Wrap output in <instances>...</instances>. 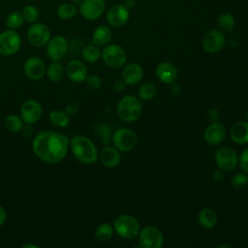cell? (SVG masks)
I'll return each instance as SVG.
<instances>
[{
  "label": "cell",
  "mask_w": 248,
  "mask_h": 248,
  "mask_svg": "<svg viewBox=\"0 0 248 248\" xmlns=\"http://www.w3.org/2000/svg\"><path fill=\"white\" fill-rule=\"evenodd\" d=\"M46 73L49 80H51L52 82H58L63 78L64 69L60 63H58L57 61H53L51 64H49Z\"/></svg>",
  "instance_id": "4dcf8cb0"
},
{
  "label": "cell",
  "mask_w": 248,
  "mask_h": 248,
  "mask_svg": "<svg viewBox=\"0 0 248 248\" xmlns=\"http://www.w3.org/2000/svg\"><path fill=\"white\" fill-rule=\"evenodd\" d=\"M156 77L163 83L170 84L175 81L177 78V69L170 62H162L160 63L155 70Z\"/></svg>",
  "instance_id": "d6986e66"
},
{
  "label": "cell",
  "mask_w": 248,
  "mask_h": 248,
  "mask_svg": "<svg viewBox=\"0 0 248 248\" xmlns=\"http://www.w3.org/2000/svg\"><path fill=\"white\" fill-rule=\"evenodd\" d=\"M226 137V128L223 123L218 121H213L209 124L203 133L204 140L210 145L220 144Z\"/></svg>",
  "instance_id": "e0dca14e"
},
{
  "label": "cell",
  "mask_w": 248,
  "mask_h": 248,
  "mask_svg": "<svg viewBox=\"0 0 248 248\" xmlns=\"http://www.w3.org/2000/svg\"><path fill=\"white\" fill-rule=\"evenodd\" d=\"M112 38V32L107 25L98 26L92 34V43L97 46H106Z\"/></svg>",
  "instance_id": "603a6c76"
},
{
  "label": "cell",
  "mask_w": 248,
  "mask_h": 248,
  "mask_svg": "<svg viewBox=\"0 0 248 248\" xmlns=\"http://www.w3.org/2000/svg\"><path fill=\"white\" fill-rule=\"evenodd\" d=\"M85 81H86L87 86L91 89H98L102 85V80H101L100 77H98L96 75L87 76V78H85Z\"/></svg>",
  "instance_id": "8d00e7d4"
},
{
  "label": "cell",
  "mask_w": 248,
  "mask_h": 248,
  "mask_svg": "<svg viewBox=\"0 0 248 248\" xmlns=\"http://www.w3.org/2000/svg\"><path fill=\"white\" fill-rule=\"evenodd\" d=\"M22 16L25 21L29 22V23H34L37 22L39 16H40V13L39 10L36 6L34 5H26L23 9H22Z\"/></svg>",
  "instance_id": "e575fe53"
},
{
  "label": "cell",
  "mask_w": 248,
  "mask_h": 248,
  "mask_svg": "<svg viewBox=\"0 0 248 248\" xmlns=\"http://www.w3.org/2000/svg\"><path fill=\"white\" fill-rule=\"evenodd\" d=\"M66 74L73 82H81L87 78V68L80 60L74 59L67 64Z\"/></svg>",
  "instance_id": "ac0fdd59"
},
{
  "label": "cell",
  "mask_w": 248,
  "mask_h": 248,
  "mask_svg": "<svg viewBox=\"0 0 248 248\" xmlns=\"http://www.w3.org/2000/svg\"><path fill=\"white\" fill-rule=\"evenodd\" d=\"M4 126L11 133H17L23 128V120L16 114H10L5 117Z\"/></svg>",
  "instance_id": "f546056e"
},
{
  "label": "cell",
  "mask_w": 248,
  "mask_h": 248,
  "mask_svg": "<svg viewBox=\"0 0 248 248\" xmlns=\"http://www.w3.org/2000/svg\"><path fill=\"white\" fill-rule=\"evenodd\" d=\"M225 35L220 30H210L204 34L202 40V48L208 53H217L225 46Z\"/></svg>",
  "instance_id": "7c38bea8"
},
{
  "label": "cell",
  "mask_w": 248,
  "mask_h": 248,
  "mask_svg": "<svg viewBox=\"0 0 248 248\" xmlns=\"http://www.w3.org/2000/svg\"><path fill=\"white\" fill-rule=\"evenodd\" d=\"M70 149L75 158L83 165L94 164L99 155L95 143L82 135H77L70 140Z\"/></svg>",
  "instance_id": "7a4b0ae2"
},
{
  "label": "cell",
  "mask_w": 248,
  "mask_h": 248,
  "mask_svg": "<svg viewBox=\"0 0 248 248\" xmlns=\"http://www.w3.org/2000/svg\"><path fill=\"white\" fill-rule=\"evenodd\" d=\"M113 230L117 235L124 239H134L139 235L140 231V223L130 214H123L118 216L113 222Z\"/></svg>",
  "instance_id": "277c9868"
},
{
  "label": "cell",
  "mask_w": 248,
  "mask_h": 248,
  "mask_svg": "<svg viewBox=\"0 0 248 248\" xmlns=\"http://www.w3.org/2000/svg\"><path fill=\"white\" fill-rule=\"evenodd\" d=\"M50 39L49 28L42 22H34L27 30L28 42L36 47L44 46Z\"/></svg>",
  "instance_id": "30bf717a"
},
{
  "label": "cell",
  "mask_w": 248,
  "mask_h": 248,
  "mask_svg": "<svg viewBox=\"0 0 248 248\" xmlns=\"http://www.w3.org/2000/svg\"><path fill=\"white\" fill-rule=\"evenodd\" d=\"M171 85H170V91H171V93L172 94H175V95H177L178 93H179V91H180V87L178 86V84H175V83H170Z\"/></svg>",
  "instance_id": "ee69618b"
},
{
  "label": "cell",
  "mask_w": 248,
  "mask_h": 248,
  "mask_svg": "<svg viewBox=\"0 0 248 248\" xmlns=\"http://www.w3.org/2000/svg\"><path fill=\"white\" fill-rule=\"evenodd\" d=\"M106 17L110 26L118 28L127 23L130 17V12L124 4H114L108 10Z\"/></svg>",
  "instance_id": "9a60e30c"
},
{
  "label": "cell",
  "mask_w": 248,
  "mask_h": 248,
  "mask_svg": "<svg viewBox=\"0 0 248 248\" xmlns=\"http://www.w3.org/2000/svg\"><path fill=\"white\" fill-rule=\"evenodd\" d=\"M238 164L241 170H243V172L245 173H248V147L241 151L238 159Z\"/></svg>",
  "instance_id": "74e56055"
},
{
  "label": "cell",
  "mask_w": 248,
  "mask_h": 248,
  "mask_svg": "<svg viewBox=\"0 0 248 248\" xmlns=\"http://www.w3.org/2000/svg\"><path fill=\"white\" fill-rule=\"evenodd\" d=\"M126 83L123 80H116L113 84V90L115 92H122L126 88Z\"/></svg>",
  "instance_id": "f35d334b"
},
{
  "label": "cell",
  "mask_w": 248,
  "mask_h": 248,
  "mask_svg": "<svg viewBox=\"0 0 248 248\" xmlns=\"http://www.w3.org/2000/svg\"><path fill=\"white\" fill-rule=\"evenodd\" d=\"M121 77L127 85L138 84L142 79L143 69L138 63H130L122 71Z\"/></svg>",
  "instance_id": "ffe728a7"
},
{
  "label": "cell",
  "mask_w": 248,
  "mask_h": 248,
  "mask_svg": "<svg viewBox=\"0 0 248 248\" xmlns=\"http://www.w3.org/2000/svg\"><path fill=\"white\" fill-rule=\"evenodd\" d=\"M213 178L216 180V181H220V180H223L224 178V170H217L213 172Z\"/></svg>",
  "instance_id": "60d3db41"
},
{
  "label": "cell",
  "mask_w": 248,
  "mask_h": 248,
  "mask_svg": "<svg viewBox=\"0 0 248 248\" xmlns=\"http://www.w3.org/2000/svg\"><path fill=\"white\" fill-rule=\"evenodd\" d=\"M101 58L109 68L119 69L126 63L127 53L121 46L116 44H108L104 47Z\"/></svg>",
  "instance_id": "5b68a950"
},
{
  "label": "cell",
  "mask_w": 248,
  "mask_h": 248,
  "mask_svg": "<svg viewBox=\"0 0 248 248\" xmlns=\"http://www.w3.org/2000/svg\"><path fill=\"white\" fill-rule=\"evenodd\" d=\"M215 161L220 170L224 171H232L238 164V157L232 148L222 146L215 152Z\"/></svg>",
  "instance_id": "9c48e42d"
},
{
  "label": "cell",
  "mask_w": 248,
  "mask_h": 248,
  "mask_svg": "<svg viewBox=\"0 0 248 248\" xmlns=\"http://www.w3.org/2000/svg\"><path fill=\"white\" fill-rule=\"evenodd\" d=\"M80 15L87 20H96L106 11L105 0H82L79 5Z\"/></svg>",
  "instance_id": "8fae6325"
},
{
  "label": "cell",
  "mask_w": 248,
  "mask_h": 248,
  "mask_svg": "<svg viewBox=\"0 0 248 248\" xmlns=\"http://www.w3.org/2000/svg\"><path fill=\"white\" fill-rule=\"evenodd\" d=\"M20 46L21 38L16 30L7 29L0 33V55H13L18 51Z\"/></svg>",
  "instance_id": "ba28073f"
},
{
  "label": "cell",
  "mask_w": 248,
  "mask_h": 248,
  "mask_svg": "<svg viewBox=\"0 0 248 248\" xmlns=\"http://www.w3.org/2000/svg\"><path fill=\"white\" fill-rule=\"evenodd\" d=\"M246 121L248 122V111L246 112Z\"/></svg>",
  "instance_id": "7dc6e473"
},
{
  "label": "cell",
  "mask_w": 248,
  "mask_h": 248,
  "mask_svg": "<svg viewBox=\"0 0 248 248\" xmlns=\"http://www.w3.org/2000/svg\"><path fill=\"white\" fill-rule=\"evenodd\" d=\"M81 2H82V0H73V1H72V3L75 4L76 6H79Z\"/></svg>",
  "instance_id": "f6af8a7d"
},
{
  "label": "cell",
  "mask_w": 248,
  "mask_h": 248,
  "mask_svg": "<svg viewBox=\"0 0 248 248\" xmlns=\"http://www.w3.org/2000/svg\"><path fill=\"white\" fill-rule=\"evenodd\" d=\"M208 115H209V118H210L211 120L216 121V120L219 118V111H218L217 109H215V108H211V109L209 110Z\"/></svg>",
  "instance_id": "b9f144b4"
},
{
  "label": "cell",
  "mask_w": 248,
  "mask_h": 248,
  "mask_svg": "<svg viewBox=\"0 0 248 248\" xmlns=\"http://www.w3.org/2000/svg\"><path fill=\"white\" fill-rule=\"evenodd\" d=\"M95 134L101 139L102 142L108 144L111 141V129L106 123H98L95 128Z\"/></svg>",
  "instance_id": "836d02e7"
},
{
  "label": "cell",
  "mask_w": 248,
  "mask_h": 248,
  "mask_svg": "<svg viewBox=\"0 0 248 248\" xmlns=\"http://www.w3.org/2000/svg\"><path fill=\"white\" fill-rule=\"evenodd\" d=\"M113 232H114L113 227L109 223L105 222V223L100 224L96 228L94 235H95V238L98 241H100V242H107V241H108L112 237Z\"/></svg>",
  "instance_id": "4316f807"
},
{
  "label": "cell",
  "mask_w": 248,
  "mask_h": 248,
  "mask_svg": "<svg viewBox=\"0 0 248 248\" xmlns=\"http://www.w3.org/2000/svg\"><path fill=\"white\" fill-rule=\"evenodd\" d=\"M69 48V43L63 36L56 35L49 39L46 44V54L52 61H58L62 59L67 53Z\"/></svg>",
  "instance_id": "4fadbf2b"
},
{
  "label": "cell",
  "mask_w": 248,
  "mask_h": 248,
  "mask_svg": "<svg viewBox=\"0 0 248 248\" xmlns=\"http://www.w3.org/2000/svg\"><path fill=\"white\" fill-rule=\"evenodd\" d=\"M23 247L24 248H26V247H35V248H37L38 246L37 245H33V244H26V245H23Z\"/></svg>",
  "instance_id": "bcb514c9"
},
{
  "label": "cell",
  "mask_w": 248,
  "mask_h": 248,
  "mask_svg": "<svg viewBox=\"0 0 248 248\" xmlns=\"http://www.w3.org/2000/svg\"><path fill=\"white\" fill-rule=\"evenodd\" d=\"M247 184H248V175L245 172L234 174L231 180V185L235 190H241L245 188Z\"/></svg>",
  "instance_id": "d590c367"
},
{
  "label": "cell",
  "mask_w": 248,
  "mask_h": 248,
  "mask_svg": "<svg viewBox=\"0 0 248 248\" xmlns=\"http://www.w3.org/2000/svg\"><path fill=\"white\" fill-rule=\"evenodd\" d=\"M124 5H125V7L127 8V9H133V8H135L136 7V5H137V1L136 0H125L124 1Z\"/></svg>",
  "instance_id": "7bdbcfd3"
},
{
  "label": "cell",
  "mask_w": 248,
  "mask_h": 248,
  "mask_svg": "<svg viewBox=\"0 0 248 248\" xmlns=\"http://www.w3.org/2000/svg\"><path fill=\"white\" fill-rule=\"evenodd\" d=\"M139 243L141 248H161L164 245L162 232L154 226H146L139 232Z\"/></svg>",
  "instance_id": "52a82bcc"
},
{
  "label": "cell",
  "mask_w": 248,
  "mask_h": 248,
  "mask_svg": "<svg viewBox=\"0 0 248 248\" xmlns=\"http://www.w3.org/2000/svg\"><path fill=\"white\" fill-rule=\"evenodd\" d=\"M24 22V18L21 12L13 11L11 12L6 18V25L9 29L16 30L22 26Z\"/></svg>",
  "instance_id": "1f68e13d"
},
{
  "label": "cell",
  "mask_w": 248,
  "mask_h": 248,
  "mask_svg": "<svg viewBox=\"0 0 248 248\" xmlns=\"http://www.w3.org/2000/svg\"><path fill=\"white\" fill-rule=\"evenodd\" d=\"M48 118L52 125L59 127V128L66 127L70 121L69 114L67 112L59 110V109L51 110L48 114Z\"/></svg>",
  "instance_id": "83f0119b"
},
{
  "label": "cell",
  "mask_w": 248,
  "mask_h": 248,
  "mask_svg": "<svg viewBox=\"0 0 248 248\" xmlns=\"http://www.w3.org/2000/svg\"><path fill=\"white\" fill-rule=\"evenodd\" d=\"M46 65L38 57H29L23 65L25 76L31 80H40L46 74Z\"/></svg>",
  "instance_id": "2e32d148"
},
{
  "label": "cell",
  "mask_w": 248,
  "mask_h": 248,
  "mask_svg": "<svg viewBox=\"0 0 248 248\" xmlns=\"http://www.w3.org/2000/svg\"><path fill=\"white\" fill-rule=\"evenodd\" d=\"M70 146L68 136L55 131H41L33 140L35 155L46 164H58L67 155Z\"/></svg>",
  "instance_id": "6da1fadb"
},
{
  "label": "cell",
  "mask_w": 248,
  "mask_h": 248,
  "mask_svg": "<svg viewBox=\"0 0 248 248\" xmlns=\"http://www.w3.org/2000/svg\"><path fill=\"white\" fill-rule=\"evenodd\" d=\"M99 157H100V161L101 163L107 167V168H115L119 165L120 163V160H121V157H120V153H119V150L117 148H115L114 146H109V145H107L105 146L100 154H99Z\"/></svg>",
  "instance_id": "44dd1931"
},
{
  "label": "cell",
  "mask_w": 248,
  "mask_h": 248,
  "mask_svg": "<svg viewBox=\"0 0 248 248\" xmlns=\"http://www.w3.org/2000/svg\"><path fill=\"white\" fill-rule=\"evenodd\" d=\"M81 56L84 61L88 63H95L97 62L101 56L102 52L96 45H88L85 46L81 50Z\"/></svg>",
  "instance_id": "f1b7e54d"
},
{
  "label": "cell",
  "mask_w": 248,
  "mask_h": 248,
  "mask_svg": "<svg viewBox=\"0 0 248 248\" xmlns=\"http://www.w3.org/2000/svg\"><path fill=\"white\" fill-rule=\"evenodd\" d=\"M113 146L121 152H128L133 150L138 143V137L136 133L128 128L117 129L111 139Z\"/></svg>",
  "instance_id": "8992f818"
},
{
  "label": "cell",
  "mask_w": 248,
  "mask_h": 248,
  "mask_svg": "<svg viewBox=\"0 0 248 248\" xmlns=\"http://www.w3.org/2000/svg\"><path fill=\"white\" fill-rule=\"evenodd\" d=\"M157 94V87L152 82H145L139 89V97L142 101L153 99Z\"/></svg>",
  "instance_id": "d6a6232c"
},
{
  "label": "cell",
  "mask_w": 248,
  "mask_h": 248,
  "mask_svg": "<svg viewBox=\"0 0 248 248\" xmlns=\"http://www.w3.org/2000/svg\"><path fill=\"white\" fill-rule=\"evenodd\" d=\"M217 25L220 31L223 33H231L235 25V19L231 13H223L219 16Z\"/></svg>",
  "instance_id": "d4e9b609"
},
{
  "label": "cell",
  "mask_w": 248,
  "mask_h": 248,
  "mask_svg": "<svg viewBox=\"0 0 248 248\" xmlns=\"http://www.w3.org/2000/svg\"><path fill=\"white\" fill-rule=\"evenodd\" d=\"M56 14L59 18L63 20H70L78 14V8L73 3H62L57 7Z\"/></svg>",
  "instance_id": "484cf974"
},
{
  "label": "cell",
  "mask_w": 248,
  "mask_h": 248,
  "mask_svg": "<svg viewBox=\"0 0 248 248\" xmlns=\"http://www.w3.org/2000/svg\"><path fill=\"white\" fill-rule=\"evenodd\" d=\"M232 140L237 144L248 143V122L238 121L234 123L230 130Z\"/></svg>",
  "instance_id": "7402d4cb"
},
{
  "label": "cell",
  "mask_w": 248,
  "mask_h": 248,
  "mask_svg": "<svg viewBox=\"0 0 248 248\" xmlns=\"http://www.w3.org/2000/svg\"><path fill=\"white\" fill-rule=\"evenodd\" d=\"M198 222L204 229H212L217 223V214L211 207H203L198 214Z\"/></svg>",
  "instance_id": "cb8c5ba5"
},
{
  "label": "cell",
  "mask_w": 248,
  "mask_h": 248,
  "mask_svg": "<svg viewBox=\"0 0 248 248\" xmlns=\"http://www.w3.org/2000/svg\"><path fill=\"white\" fill-rule=\"evenodd\" d=\"M6 219H7L6 210L2 205H0V227L4 225V223L6 222Z\"/></svg>",
  "instance_id": "ab89813d"
},
{
  "label": "cell",
  "mask_w": 248,
  "mask_h": 248,
  "mask_svg": "<svg viewBox=\"0 0 248 248\" xmlns=\"http://www.w3.org/2000/svg\"><path fill=\"white\" fill-rule=\"evenodd\" d=\"M43 114V108L41 104L34 100V99H29L26 100L20 108V117L22 118L23 122L31 125L36 123Z\"/></svg>",
  "instance_id": "5bb4252c"
},
{
  "label": "cell",
  "mask_w": 248,
  "mask_h": 248,
  "mask_svg": "<svg viewBox=\"0 0 248 248\" xmlns=\"http://www.w3.org/2000/svg\"><path fill=\"white\" fill-rule=\"evenodd\" d=\"M142 105L140 101L133 95L122 97L116 106L118 117L124 122H134L140 116Z\"/></svg>",
  "instance_id": "3957f363"
}]
</instances>
